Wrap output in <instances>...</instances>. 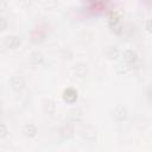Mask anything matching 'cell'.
<instances>
[{
    "label": "cell",
    "mask_w": 152,
    "mask_h": 152,
    "mask_svg": "<svg viewBox=\"0 0 152 152\" xmlns=\"http://www.w3.org/2000/svg\"><path fill=\"white\" fill-rule=\"evenodd\" d=\"M76 97H77V94H76V91H75V90H72V89H68V90L65 91L64 99H65L66 101L72 102L74 100H76Z\"/></svg>",
    "instance_id": "cell-1"
},
{
    "label": "cell",
    "mask_w": 152,
    "mask_h": 152,
    "mask_svg": "<svg viewBox=\"0 0 152 152\" xmlns=\"http://www.w3.org/2000/svg\"><path fill=\"white\" fill-rule=\"evenodd\" d=\"M7 44L11 46V48H17L19 44H20V39L18 37H11L8 40H7Z\"/></svg>",
    "instance_id": "cell-2"
},
{
    "label": "cell",
    "mask_w": 152,
    "mask_h": 152,
    "mask_svg": "<svg viewBox=\"0 0 152 152\" xmlns=\"http://www.w3.org/2000/svg\"><path fill=\"white\" fill-rule=\"evenodd\" d=\"M6 134H7V129H6V127H5L4 125H0V138L5 137Z\"/></svg>",
    "instance_id": "cell-3"
}]
</instances>
